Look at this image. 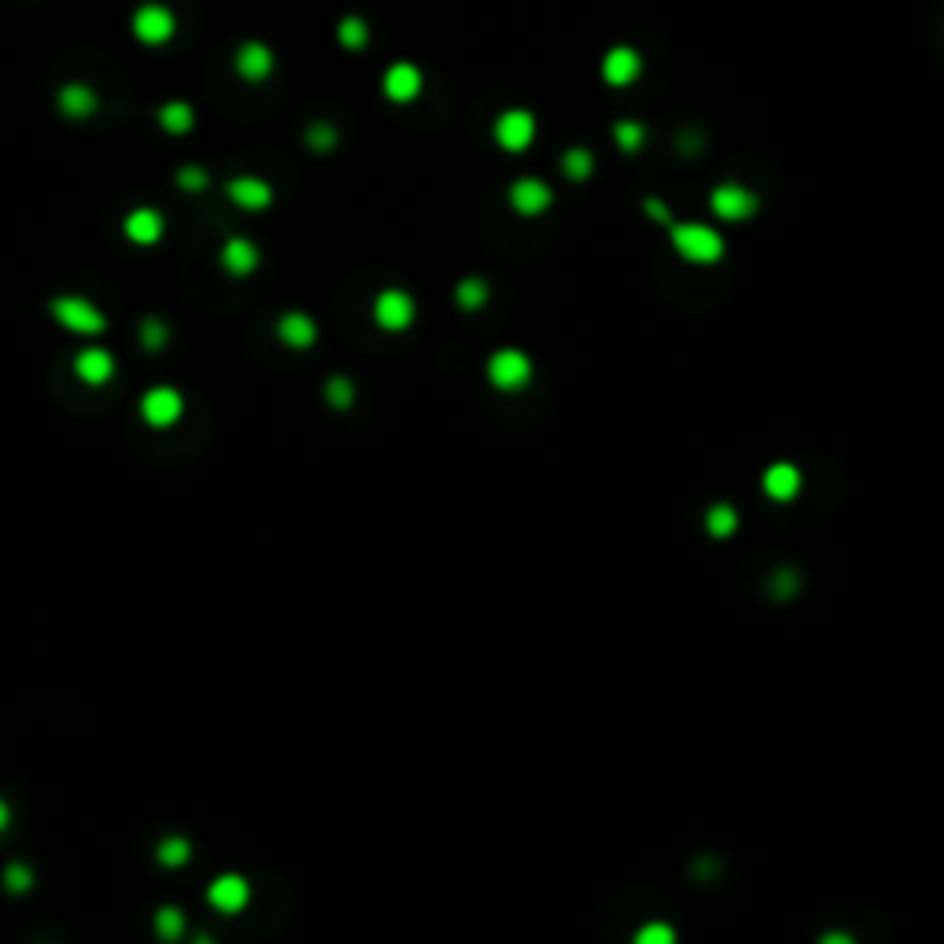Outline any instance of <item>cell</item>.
<instances>
[{"label":"cell","mask_w":944,"mask_h":944,"mask_svg":"<svg viewBox=\"0 0 944 944\" xmlns=\"http://www.w3.org/2000/svg\"><path fill=\"white\" fill-rule=\"evenodd\" d=\"M668 244L686 266H701V270L727 259V236L708 222H672Z\"/></svg>","instance_id":"6da1fadb"},{"label":"cell","mask_w":944,"mask_h":944,"mask_svg":"<svg viewBox=\"0 0 944 944\" xmlns=\"http://www.w3.org/2000/svg\"><path fill=\"white\" fill-rule=\"evenodd\" d=\"M491 137L506 155H520L528 152L535 137H539V118L528 107H506L498 111L495 122H491Z\"/></svg>","instance_id":"7a4b0ae2"},{"label":"cell","mask_w":944,"mask_h":944,"mask_svg":"<svg viewBox=\"0 0 944 944\" xmlns=\"http://www.w3.org/2000/svg\"><path fill=\"white\" fill-rule=\"evenodd\" d=\"M708 211L712 218H720L723 225H742L760 214V196L742 181H723L708 192Z\"/></svg>","instance_id":"3957f363"},{"label":"cell","mask_w":944,"mask_h":944,"mask_svg":"<svg viewBox=\"0 0 944 944\" xmlns=\"http://www.w3.org/2000/svg\"><path fill=\"white\" fill-rule=\"evenodd\" d=\"M484 373L487 380H491V388L524 391L531 384V377H535V366H531V358L520 351V347H498V351L487 358Z\"/></svg>","instance_id":"277c9868"},{"label":"cell","mask_w":944,"mask_h":944,"mask_svg":"<svg viewBox=\"0 0 944 944\" xmlns=\"http://www.w3.org/2000/svg\"><path fill=\"white\" fill-rule=\"evenodd\" d=\"M52 318L67 332H78V336H100L107 329L104 310L85 295H56L52 299Z\"/></svg>","instance_id":"5b68a950"},{"label":"cell","mask_w":944,"mask_h":944,"mask_svg":"<svg viewBox=\"0 0 944 944\" xmlns=\"http://www.w3.org/2000/svg\"><path fill=\"white\" fill-rule=\"evenodd\" d=\"M506 203L517 218H543L554 207V185L535 174H524L517 181H509Z\"/></svg>","instance_id":"8992f818"},{"label":"cell","mask_w":944,"mask_h":944,"mask_svg":"<svg viewBox=\"0 0 944 944\" xmlns=\"http://www.w3.org/2000/svg\"><path fill=\"white\" fill-rule=\"evenodd\" d=\"M373 321L384 332H406L417 321V299L406 288H384L373 299Z\"/></svg>","instance_id":"52a82bcc"},{"label":"cell","mask_w":944,"mask_h":944,"mask_svg":"<svg viewBox=\"0 0 944 944\" xmlns=\"http://www.w3.org/2000/svg\"><path fill=\"white\" fill-rule=\"evenodd\" d=\"M642 71H646V59H642V52H638L635 45L605 48L602 63H598V74H602V82L609 85V89H627V85H635L638 78H642Z\"/></svg>","instance_id":"ba28073f"},{"label":"cell","mask_w":944,"mask_h":944,"mask_svg":"<svg viewBox=\"0 0 944 944\" xmlns=\"http://www.w3.org/2000/svg\"><path fill=\"white\" fill-rule=\"evenodd\" d=\"M380 93L399 107L413 104L417 96L425 93V71H421L417 63H410V59H399V63H391L388 71H384V78H380Z\"/></svg>","instance_id":"9c48e42d"},{"label":"cell","mask_w":944,"mask_h":944,"mask_svg":"<svg viewBox=\"0 0 944 944\" xmlns=\"http://www.w3.org/2000/svg\"><path fill=\"white\" fill-rule=\"evenodd\" d=\"M181 413H185V395L177 388H170V384H159V388L144 391L141 399V417L148 421L152 428H170L181 421Z\"/></svg>","instance_id":"30bf717a"},{"label":"cell","mask_w":944,"mask_h":944,"mask_svg":"<svg viewBox=\"0 0 944 944\" xmlns=\"http://www.w3.org/2000/svg\"><path fill=\"white\" fill-rule=\"evenodd\" d=\"M174 30H177V19L163 4H144V8L133 12V37H137L141 45H166V41L174 37Z\"/></svg>","instance_id":"8fae6325"},{"label":"cell","mask_w":944,"mask_h":944,"mask_svg":"<svg viewBox=\"0 0 944 944\" xmlns=\"http://www.w3.org/2000/svg\"><path fill=\"white\" fill-rule=\"evenodd\" d=\"M225 196H229V200H233L240 211L259 214V211H266V207L273 203V185L266 181V177H259V174H236V177H229Z\"/></svg>","instance_id":"7c38bea8"},{"label":"cell","mask_w":944,"mask_h":944,"mask_svg":"<svg viewBox=\"0 0 944 944\" xmlns=\"http://www.w3.org/2000/svg\"><path fill=\"white\" fill-rule=\"evenodd\" d=\"M207 900H211L214 911L222 915H236V911L248 908L251 900V885L244 874H218L211 885H207Z\"/></svg>","instance_id":"4fadbf2b"},{"label":"cell","mask_w":944,"mask_h":944,"mask_svg":"<svg viewBox=\"0 0 944 944\" xmlns=\"http://www.w3.org/2000/svg\"><path fill=\"white\" fill-rule=\"evenodd\" d=\"M122 233H126V240L137 244V248H152V244L163 240L166 218L155 211V207H133V211L122 218Z\"/></svg>","instance_id":"5bb4252c"},{"label":"cell","mask_w":944,"mask_h":944,"mask_svg":"<svg viewBox=\"0 0 944 944\" xmlns=\"http://www.w3.org/2000/svg\"><path fill=\"white\" fill-rule=\"evenodd\" d=\"M273 63H277V59H273L270 45H262V41H244L233 56V71L240 74L244 82L259 85L273 74Z\"/></svg>","instance_id":"9a60e30c"},{"label":"cell","mask_w":944,"mask_h":944,"mask_svg":"<svg viewBox=\"0 0 944 944\" xmlns=\"http://www.w3.org/2000/svg\"><path fill=\"white\" fill-rule=\"evenodd\" d=\"M74 373H78L82 384L100 388V384H107V380L115 377V358H111V351H104V347H85V351H78V358H74Z\"/></svg>","instance_id":"2e32d148"},{"label":"cell","mask_w":944,"mask_h":944,"mask_svg":"<svg viewBox=\"0 0 944 944\" xmlns=\"http://www.w3.org/2000/svg\"><path fill=\"white\" fill-rule=\"evenodd\" d=\"M277 340H281L284 347H292V351H307V347H314V340H318V325H314V318L303 314V310H288V314L277 321Z\"/></svg>","instance_id":"e0dca14e"},{"label":"cell","mask_w":944,"mask_h":944,"mask_svg":"<svg viewBox=\"0 0 944 944\" xmlns=\"http://www.w3.org/2000/svg\"><path fill=\"white\" fill-rule=\"evenodd\" d=\"M218 262H222V270L229 277H248V273L259 270V248L251 240H244V236H233V240H225Z\"/></svg>","instance_id":"ac0fdd59"},{"label":"cell","mask_w":944,"mask_h":944,"mask_svg":"<svg viewBox=\"0 0 944 944\" xmlns=\"http://www.w3.org/2000/svg\"><path fill=\"white\" fill-rule=\"evenodd\" d=\"M59 111L67 118H74V122H82V118H93L96 107H100V100H96V89L93 85H82V82H71L63 85L56 96Z\"/></svg>","instance_id":"d6986e66"},{"label":"cell","mask_w":944,"mask_h":944,"mask_svg":"<svg viewBox=\"0 0 944 944\" xmlns=\"http://www.w3.org/2000/svg\"><path fill=\"white\" fill-rule=\"evenodd\" d=\"M764 491L775 498V502H790V498L801 491V472H797V465L775 461V465L764 472Z\"/></svg>","instance_id":"ffe728a7"},{"label":"cell","mask_w":944,"mask_h":944,"mask_svg":"<svg viewBox=\"0 0 944 944\" xmlns=\"http://www.w3.org/2000/svg\"><path fill=\"white\" fill-rule=\"evenodd\" d=\"M594 170H598V155L590 152L587 144H572V148H565V155H561V174H565L568 181L583 185V181L594 177Z\"/></svg>","instance_id":"44dd1931"},{"label":"cell","mask_w":944,"mask_h":944,"mask_svg":"<svg viewBox=\"0 0 944 944\" xmlns=\"http://www.w3.org/2000/svg\"><path fill=\"white\" fill-rule=\"evenodd\" d=\"M609 133H613V144H616V148H620L624 155L642 152V148H646V137H649L646 126H642L638 118H616L613 130H609Z\"/></svg>","instance_id":"7402d4cb"},{"label":"cell","mask_w":944,"mask_h":944,"mask_svg":"<svg viewBox=\"0 0 944 944\" xmlns=\"http://www.w3.org/2000/svg\"><path fill=\"white\" fill-rule=\"evenodd\" d=\"M487 299H491V284L484 281V277H461L458 284H454V303H458L461 310H484Z\"/></svg>","instance_id":"603a6c76"},{"label":"cell","mask_w":944,"mask_h":944,"mask_svg":"<svg viewBox=\"0 0 944 944\" xmlns=\"http://www.w3.org/2000/svg\"><path fill=\"white\" fill-rule=\"evenodd\" d=\"M369 37H373V30H369V23L362 15H343L340 23H336V41H340V48H347V52H362V48L369 45Z\"/></svg>","instance_id":"cb8c5ba5"},{"label":"cell","mask_w":944,"mask_h":944,"mask_svg":"<svg viewBox=\"0 0 944 944\" xmlns=\"http://www.w3.org/2000/svg\"><path fill=\"white\" fill-rule=\"evenodd\" d=\"M159 126H163L166 133L181 137V133H189L192 126H196V111H192L185 100H170V104H163V111H159Z\"/></svg>","instance_id":"d4e9b609"},{"label":"cell","mask_w":944,"mask_h":944,"mask_svg":"<svg viewBox=\"0 0 944 944\" xmlns=\"http://www.w3.org/2000/svg\"><path fill=\"white\" fill-rule=\"evenodd\" d=\"M192 856V845L189 838H163L159 841V849H155V860L163 863V867H170V871H177V867H185Z\"/></svg>","instance_id":"484cf974"},{"label":"cell","mask_w":944,"mask_h":944,"mask_svg":"<svg viewBox=\"0 0 944 944\" xmlns=\"http://www.w3.org/2000/svg\"><path fill=\"white\" fill-rule=\"evenodd\" d=\"M155 933H159V941H177L185 933V915L177 908H159L155 911Z\"/></svg>","instance_id":"4316f807"},{"label":"cell","mask_w":944,"mask_h":944,"mask_svg":"<svg viewBox=\"0 0 944 944\" xmlns=\"http://www.w3.org/2000/svg\"><path fill=\"white\" fill-rule=\"evenodd\" d=\"M4 889L8 893H30L34 889V871L26 867V863H8V871H4Z\"/></svg>","instance_id":"83f0119b"},{"label":"cell","mask_w":944,"mask_h":944,"mask_svg":"<svg viewBox=\"0 0 944 944\" xmlns=\"http://www.w3.org/2000/svg\"><path fill=\"white\" fill-rule=\"evenodd\" d=\"M336 144H340V133L332 130L329 122H314V126L307 130V148H310V152H332Z\"/></svg>","instance_id":"f1b7e54d"},{"label":"cell","mask_w":944,"mask_h":944,"mask_svg":"<svg viewBox=\"0 0 944 944\" xmlns=\"http://www.w3.org/2000/svg\"><path fill=\"white\" fill-rule=\"evenodd\" d=\"M631 944H675V930L668 922H646L642 930H635Z\"/></svg>","instance_id":"f546056e"},{"label":"cell","mask_w":944,"mask_h":944,"mask_svg":"<svg viewBox=\"0 0 944 944\" xmlns=\"http://www.w3.org/2000/svg\"><path fill=\"white\" fill-rule=\"evenodd\" d=\"M325 399H329V406H336V410H347L354 402V384L347 377H332L329 384H325Z\"/></svg>","instance_id":"4dcf8cb0"},{"label":"cell","mask_w":944,"mask_h":944,"mask_svg":"<svg viewBox=\"0 0 944 944\" xmlns=\"http://www.w3.org/2000/svg\"><path fill=\"white\" fill-rule=\"evenodd\" d=\"M166 325L159 318H144L141 321V347H148V351H159V347H166Z\"/></svg>","instance_id":"1f68e13d"},{"label":"cell","mask_w":944,"mask_h":944,"mask_svg":"<svg viewBox=\"0 0 944 944\" xmlns=\"http://www.w3.org/2000/svg\"><path fill=\"white\" fill-rule=\"evenodd\" d=\"M174 181H177V189L203 192L207 189V170H203V166H181V170L174 174Z\"/></svg>","instance_id":"d6a6232c"},{"label":"cell","mask_w":944,"mask_h":944,"mask_svg":"<svg viewBox=\"0 0 944 944\" xmlns=\"http://www.w3.org/2000/svg\"><path fill=\"white\" fill-rule=\"evenodd\" d=\"M734 524H738V517H734L731 506H716L712 513H708V528H712V535H731Z\"/></svg>","instance_id":"836d02e7"},{"label":"cell","mask_w":944,"mask_h":944,"mask_svg":"<svg viewBox=\"0 0 944 944\" xmlns=\"http://www.w3.org/2000/svg\"><path fill=\"white\" fill-rule=\"evenodd\" d=\"M646 214H649V218H653V222L672 225V211H668V203L657 200V196H646Z\"/></svg>","instance_id":"e575fe53"},{"label":"cell","mask_w":944,"mask_h":944,"mask_svg":"<svg viewBox=\"0 0 944 944\" xmlns=\"http://www.w3.org/2000/svg\"><path fill=\"white\" fill-rule=\"evenodd\" d=\"M819 944H856V941H852L849 933H841V930H830V933H823V937H819Z\"/></svg>","instance_id":"d590c367"},{"label":"cell","mask_w":944,"mask_h":944,"mask_svg":"<svg viewBox=\"0 0 944 944\" xmlns=\"http://www.w3.org/2000/svg\"><path fill=\"white\" fill-rule=\"evenodd\" d=\"M8 823H12V808H8V801H0V834L8 830Z\"/></svg>","instance_id":"8d00e7d4"},{"label":"cell","mask_w":944,"mask_h":944,"mask_svg":"<svg viewBox=\"0 0 944 944\" xmlns=\"http://www.w3.org/2000/svg\"><path fill=\"white\" fill-rule=\"evenodd\" d=\"M192 944H214V941H211V937H196Z\"/></svg>","instance_id":"74e56055"}]
</instances>
